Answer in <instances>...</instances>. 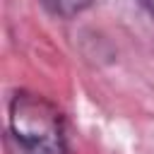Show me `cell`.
Returning a JSON list of instances; mask_svg holds the SVG:
<instances>
[{
	"label": "cell",
	"instance_id": "obj_2",
	"mask_svg": "<svg viewBox=\"0 0 154 154\" xmlns=\"http://www.w3.org/2000/svg\"><path fill=\"white\" fill-rule=\"evenodd\" d=\"M91 5L94 0H43V7L58 19H75L82 12H87Z\"/></svg>",
	"mask_w": 154,
	"mask_h": 154
},
{
	"label": "cell",
	"instance_id": "obj_3",
	"mask_svg": "<svg viewBox=\"0 0 154 154\" xmlns=\"http://www.w3.org/2000/svg\"><path fill=\"white\" fill-rule=\"evenodd\" d=\"M140 5H142V7H144L152 17H154V0H140Z\"/></svg>",
	"mask_w": 154,
	"mask_h": 154
},
{
	"label": "cell",
	"instance_id": "obj_1",
	"mask_svg": "<svg viewBox=\"0 0 154 154\" xmlns=\"http://www.w3.org/2000/svg\"><path fill=\"white\" fill-rule=\"evenodd\" d=\"M7 125L22 154H70L65 118L41 94L17 91L10 101Z\"/></svg>",
	"mask_w": 154,
	"mask_h": 154
}]
</instances>
